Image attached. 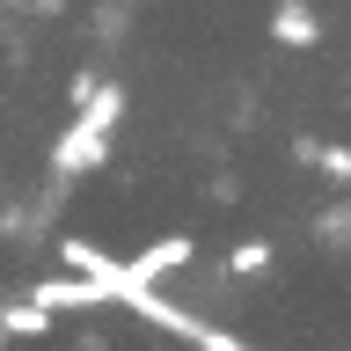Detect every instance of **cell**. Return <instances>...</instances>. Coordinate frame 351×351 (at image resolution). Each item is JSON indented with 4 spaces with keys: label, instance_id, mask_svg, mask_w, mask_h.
<instances>
[{
    "label": "cell",
    "instance_id": "6da1fadb",
    "mask_svg": "<svg viewBox=\"0 0 351 351\" xmlns=\"http://www.w3.org/2000/svg\"><path fill=\"white\" fill-rule=\"evenodd\" d=\"M271 37H278L285 51H307V44H322V15H315L307 0H278V8H271Z\"/></svg>",
    "mask_w": 351,
    "mask_h": 351
},
{
    "label": "cell",
    "instance_id": "7a4b0ae2",
    "mask_svg": "<svg viewBox=\"0 0 351 351\" xmlns=\"http://www.w3.org/2000/svg\"><path fill=\"white\" fill-rule=\"evenodd\" d=\"M315 241L322 249H351V205H322L315 213Z\"/></svg>",
    "mask_w": 351,
    "mask_h": 351
},
{
    "label": "cell",
    "instance_id": "3957f363",
    "mask_svg": "<svg viewBox=\"0 0 351 351\" xmlns=\"http://www.w3.org/2000/svg\"><path fill=\"white\" fill-rule=\"evenodd\" d=\"M263 263H271V249H263V241H241L234 256H227V271H234V278H256Z\"/></svg>",
    "mask_w": 351,
    "mask_h": 351
}]
</instances>
